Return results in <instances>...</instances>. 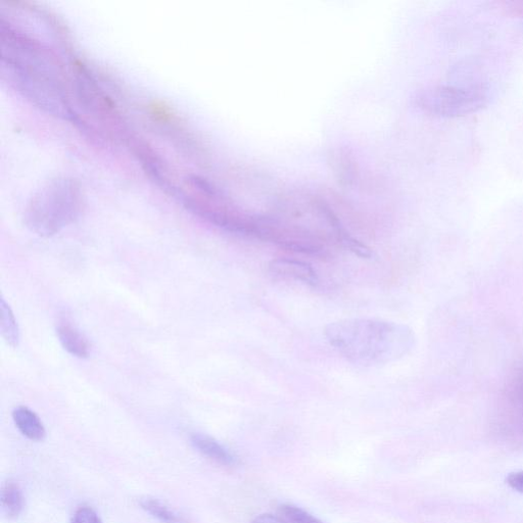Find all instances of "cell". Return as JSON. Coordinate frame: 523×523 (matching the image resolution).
<instances>
[{
	"instance_id": "7a4b0ae2",
	"label": "cell",
	"mask_w": 523,
	"mask_h": 523,
	"mask_svg": "<svg viewBox=\"0 0 523 523\" xmlns=\"http://www.w3.org/2000/svg\"><path fill=\"white\" fill-rule=\"evenodd\" d=\"M3 64L26 97L46 110L67 114L58 65L32 41L3 31Z\"/></svg>"
},
{
	"instance_id": "9c48e42d",
	"label": "cell",
	"mask_w": 523,
	"mask_h": 523,
	"mask_svg": "<svg viewBox=\"0 0 523 523\" xmlns=\"http://www.w3.org/2000/svg\"><path fill=\"white\" fill-rule=\"evenodd\" d=\"M13 419L20 433L33 442H41L46 437L45 427L39 416L25 406L13 411Z\"/></svg>"
},
{
	"instance_id": "7c38bea8",
	"label": "cell",
	"mask_w": 523,
	"mask_h": 523,
	"mask_svg": "<svg viewBox=\"0 0 523 523\" xmlns=\"http://www.w3.org/2000/svg\"><path fill=\"white\" fill-rule=\"evenodd\" d=\"M138 503L142 509L161 523H193L156 498L142 497Z\"/></svg>"
},
{
	"instance_id": "277c9868",
	"label": "cell",
	"mask_w": 523,
	"mask_h": 523,
	"mask_svg": "<svg viewBox=\"0 0 523 523\" xmlns=\"http://www.w3.org/2000/svg\"><path fill=\"white\" fill-rule=\"evenodd\" d=\"M412 102L423 113L440 118H456L480 111L488 102L481 87L435 85L417 90Z\"/></svg>"
},
{
	"instance_id": "9a60e30c",
	"label": "cell",
	"mask_w": 523,
	"mask_h": 523,
	"mask_svg": "<svg viewBox=\"0 0 523 523\" xmlns=\"http://www.w3.org/2000/svg\"><path fill=\"white\" fill-rule=\"evenodd\" d=\"M71 523H104L100 515L89 506H80L72 516Z\"/></svg>"
},
{
	"instance_id": "8992f818",
	"label": "cell",
	"mask_w": 523,
	"mask_h": 523,
	"mask_svg": "<svg viewBox=\"0 0 523 523\" xmlns=\"http://www.w3.org/2000/svg\"><path fill=\"white\" fill-rule=\"evenodd\" d=\"M269 271L271 274L284 279H293L305 284L316 287L319 283V276L314 268L305 262L277 259L269 264Z\"/></svg>"
},
{
	"instance_id": "2e32d148",
	"label": "cell",
	"mask_w": 523,
	"mask_h": 523,
	"mask_svg": "<svg viewBox=\"0 0 523 523\" xmlns=\"http://www.w3.org/2000/svg\"><path fill=\"white\" fill-rule=\"evenodd\" d=\"M506 482L511 489L523 494V471L510 473Z\"/></svg>"
},
{
	"instance_id": "30bf717a",
	"label": "cell",
	"mask_w": 523,
	"mask_h": 523,
	"mask_svg": "<svg viewBox=\"0 0 523 523\" xmlns=\"http://www.w3.org/2000/svg\"><path fill=\"white\" fill-rule=\"evenodd\" d=\"M0 506L8 519H15L21 515L25 507V497L18 483L6 482L0 491Z\"/></svg>"
},
{
	"instance_id": "ba28073f",
	"label": "cell",
	"mask_w": 523,
	"mask_h": 523,
	"mask_svg": "<svg viewBox=\"0 0 523 523\" xmlns=\"http://www.w3.org/2000/svg\"><path fill=\"white\" fill-rule=\"evenodd\" d=\"M57 336L63 348L72 356L85 359L90 355V344L81 332L69 322H61Z\"/></svg>"
},
{
	"instance_id": "4fadbf2b",
	"label": "cell",
	"mask_w": 523,
	"mask_h": 523,
	"mask_svg": "<svg viewBox=\"0 0 523 523\" xmlns=\"http://www.w3.org/2000/svg\"><path fill=\"white\" fill-rule=\"evenodd\" d=\"M0 313H2V323H0L2 336L8 345L16 348L20 343V329L13 310L4 298L0 301Z\"/></svg>"
},
{
	"instance_id": "5b68a950",
	"label": "cell",
	"mask_w": 523,
	"mask_h": 523,
	"mask_svg": "<svg viewBox=\"0 0 523 523\" xmlns=\"http://www.w3.org/2000/svg\"><path fill=\"white\" fill-rule=\"evenodd\" d=\"M496 435L513 448H523V364L506 380L494 415Z\"/></svg>"
},
{
	"instance_id": "6da1fadb",
	"label": "cell",
	"mask_w": 523,
	"mask_h": 523,
	"mask_svg": "<svg viewBox=\"0 0 523 523\" xmlns=\"http://www.w3.org/2000/svg\"><path fill=\"white\" fill-rule=\"evenodd\" d=\"M329 345L348 361L362 366L393 363L406 356L415 338L407 325L373 318H353L326 325Z\"/></svg>"
},
{
	"instance_id": "8fae6325",
	"label": "cell",
	"mask_w": 523,
	"mask_h": 523,
	"mask_svg": "<svg viewBox=\"0 0 523 523\" xmlns=\"http://www.w3.org/2000/svg\"><path fill=\"white\" fill-rule=\"evenodd\" d=\"M330 165L339 180L347 185L354 183L359 175V168L354 158L345 150L332 151Z\"/></svg>"
},
{
	"instance_id": "5bb4252c",
	"label": "cell",
	"mask_w": 523,
	"mask_h": 523,
	"mask_svg": "<svg viewBox=\"0 0 523 523\" xmlns=\"http://www.w3.org/2000/svg\"><path fill=\"white\" fill-rule=\"evenodd\" d=\"M278 516L285 523H324L304 509L291 504L281 505Z\"/></svg>"
},
{
	"instance_id": "e0dca14e",
	"label": "cell",
	"mask_w": 523,
	"mask_h": 523,
	"mask_svg": "<svg viewBox=\"0 0 523 523\" xmlns=\"http://www.w3.org/2000/svg\"><path fill=\"white\" fill-rule=\"evenodd\" d=\"M251 523H285L279 516L272 514H262L252 520Z\"/></svg>"
},
{
	"instance_id": "52a82bcc",
	"label": "cell",
	"mask_w": 523,
	"mask_h": 523,
	"mask_svg": "<svg viewBox=\"0 0 523 523\" xmlns=\"http://www.w3.org/2000/svg\"><path fill=\"white\" fill-rule=\"evenodd\" d=\"M190 442L200 454L220 466L234 467L239 464V458L210 436L194 434L190 437Z\"/></svg>"
},
{
	"instance_id": "3957f363",
	"label": "cell",
	"mask_w": 523,
	"mask_h": 523,
	"mask_svg": "<svg viewBox=\"0 0 523 523\" xmlns=\"http://www.w3.org/2000/svg\"><path fill=\"white\" fill-rule=\"evenodd\" d=\"M83 210L84 196L78 182L56 178L31 198L25 210V223L34 233L50 237L74 223Z\"/></svg>"
}]
</instances>
